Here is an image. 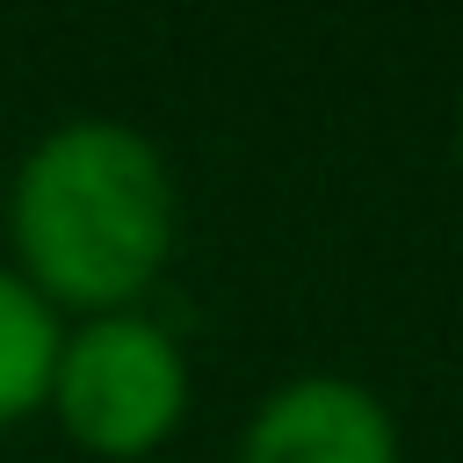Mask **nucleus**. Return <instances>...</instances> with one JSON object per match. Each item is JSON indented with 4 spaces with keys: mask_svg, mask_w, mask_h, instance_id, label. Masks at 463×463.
I'll return each mask as SVG.
<instances>
[{
    "mask_svg": "<svg viewBox=\"0 0 463 463\" xmlns=\"http://www.w3.org/2000/svg\"><path fill=\"white\" fill-rule=\"evenodd\" d=\"M174 174L159 145L130 123L80 116L29 145L7 188V239L14 275L58 311H130L174 253Z\"/></svg>",
    "mask_w": 463,
    "mask_h": 463,
    "instance_id": "obj_1",
    "label": "nucleus"
},
{
    "mask_svg": "<svg viewBox=\"0 0 463 463\" xmlns=\"http://www.w3.org/2000/svg\"><path fill=\"white\" fill-rule=\"evenodd\" d=\"M51 412L87 456H109V463L152 456L188 412V354L145 311L87 318L58 347Z\"/></svg>",
    "mask_w": 463,
    "mask_h": 463,
    "instance_id": "obj_2",
    "label": "nucleus"
},
{
    "mask_svg": "<svg viewBox=\"0 0 463 463\" xmlns=\"http://www.w3.org/2000/svg\"><path fill=\"white\" fill-rule=\"evenodd\" d=\"M239 463H398V427L369 383L297 376L260 398L239 434Z\"/></svg>",
    "mask_w": 463,
    "mask_h": 463,
    "instance_id": "obj_3",
    "label": "nucleus"
},
{
    "mask_svg": "<svg viewBox=\"0 0 463 463\" xmlns=\"http://www.w3.org/2000/svg\"><path fill=\"white\" fill-rule=\"evenodd\" d=\"M58 347H65L58 311H51L14 268H0V427H14V420H29L36 405H51Z\"/></svg>",
    "mask_w": 463,
    "mask_h": 463,
    "instance_id": "obj_4",
    "label": "nucleus"
},
{
    "mask_svg": "<svg viewBox=\"0 0 463 463\" xmlns=\"http://www.w3.org/2000/svg\"><path fill=\"white\" fill-rule=\"evenodd\" d=\"M456 166H463V116H456Z\"/></svg>",
    "mask_w": 463,
    "mask_h": 463,
    "instance_id": "obj_5",
    "label": "nucleus"
}]
</instances>
